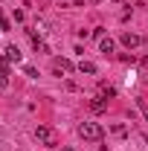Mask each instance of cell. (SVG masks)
Here are the masks:
<instances>
[{
	"label": "cell",
	"mask_w": 148,
	"mask_h": 151,
	"mask_svg": "<svg viewBox=\"0 0 148 151\" xmlns=\"http://www.w3.org/2000/svg\"><path fill=\"white\" fill-rule=\"evenodd\" d=\"M3 58H6L9 64H20V50H18V47H6Z\"/></svg>",
	"instance_id": "obj_6"
},
{
	"label": "cell",
	"mask_w": 148,
	"mask_h": 151,
	"mask_svg": "<svg viewBox=\"0 0 148 151\" xmlns=\"http://www.w3.org/2000/svg\"><path fill=\"white\" fill-rule=\"evenodd\" d=\"M113 134H116V137H125V134H128V128L119 122V125H113Z\"/></svg>",
	"instance_id": "obj_12"
},
{
	"label": "cell",
	"mask_w": 148,
	"mask_h": 151,
	"mask_svg": "<svg viewBox=\"0 0 148 151\" xmlns=\"http://www.w3.org/2000/svg\"><path fill=\"white\" fill-rule=\"evenodd\" d=\"M35 139L44 142V145H55L58 134H55V128H50V125H38V128H35Z\"/></svg>",
	"instance_id": "obj_2"
},
{
	"label": "cell",
	"mask_w": 148,
	"mask_h": 151,
	"mask_svg": "<svg viewBox=\"0 0 148 151\" xmlns=\"http://www.w3.org/2000/svg\"><path fill=\"white\" fill-rule=\"evenodd\" d=\"M90 111H93V113H105V111H108V99H105V96L90 99Z\"/></svg>",
	"instance_id": "obj_5"
},
{
	"label": "cell",
	"mask_w": 148,
	"mask_h": 151,
	"mask_svg": "<svg viewBox=\"0 0 148 151\" xmlns=\"http://www.w3.org/2000/svg\"><path fill=\"white\" fill-rule=\"evenodd\" d=\"M113 50H116V44H113L111 38H102V41H99V52H102V55H111Z\"/></svg>",
	"instance_id": "obj_7"
},
{
	"label": "cell",
	"mask_w": 148,
	"mask_h": 151,
	"mask_svg": "<svg viewBox=\"0 0 148 151\" xmlns=\"http://www.w3.org/2000/svg\"><path fill=\"white\" fill-rule=\"evenodd\" d=\"M102 96L108 99V96H116V87H111V84H102Z\"/></svg>",
	"instance_id": "obj_10"
},
{
	"label": "cell",
	"mask_w": 148,
	"mask_h": 151,
	"mask_svg": "<svg viewBox=\"0 0 148 151\" xmlns=\"http://www.w3.org/2000/svg\"><path fill=\"white\" fill-rule=\"evenodd\" d=\"M119 41H122V47H128V50H134V47H139V44H142V38L134 35V32H122Z\"/></svg>",
	"instance_id": "obj_4"
},
{
	"label": "cell",
	"mask_w": 148,
	"mask_h": 151,
	"mask_svg": "<svg viewBox=\"0 0 148 151\" xmlns=\"http://www.w3.org/2000/svg\"><path fill=\"white\" fill-rule=\"evenodd\" d=\"M75 67H73V61H70V58H55V61H52V73H73Z\"/></svg>",
	"instance_id": "obj_3"
},
{
	"label": "cell",
	"mask_w": 148,
	"mask_h": 151,
	"mask_svg": "<svg viewBox=\"0 0 148 151\" xmlns=\"http://www.w3.org/2000/svg\"><path fill=\"white\" fill-rule=\"evenodd\" d=\"M139 111H142V116H145V122H148V102L145 99H139Z\"/></svg>",
	"instance_id": "obj_14"
},
{
	"label": "cell",
	"mask_w": 148,
	"mask_h": 151,
	"mask_svg": "<svg viewBox=\"0 0 148 151\" xmlns=\"http://www.w3.org/2000/svg\"><path fill=\"white\" fill-rule=\"evenodd\" d=\"M23 73L29 76V78H38V70H35V67H29V64H26V67H23Z\"/></svg>",
	"instance_id": "obj_13"
},
{
	"label": "cell",
	"mask_w": 148,
	"mask_h": 151,
	"mask_svg": "<svg viewBox=\"0 0 148 151\" xmlns=\"http://www.w3.org/2000/svg\"><path fill=\"white\" fill-rule=\"evenodd\" d=\"M78 73H87V76H96V64H93V61H81V64H78Z\"/></svg>",
	"instance_id": "obj_8"
},
{
	"label": "cell",
	"mask_w": 148,
	"mask_h": 151,
	"mask_svg": "<svg viewBox=\"0 0 148 151\" xmlns=\"http://www.w3.org/2000/svg\"><path fill=\"white\" fill-rule=\"evenodd\" d=\"M9 29H12V23H9V18H3V15H0V32H9Z\"/></svg>",
	"instance_id": "obj_11"
},
{
	"label": "cell",
	"mask_w": 148,
	"mask_h": 151,
	"mask_svg": "<svg viewBox=\"0 0 148 151\" xmlns=\"http://www.w3.org/2000/svg\"><path fill=\"white\" fill-rule=\"evenodd\" d=\"M61 151H73V148H70V145H64V148H61Z\"/></svg>",
	"instance_id": "obj_15"
},
{
	"label": "cell",
	"mask_w": 148,
	"mask_h": 151,
	"mask_svg": "<svg viewBox=\"0 0 148 151\" xmlns=\"http://www.w3.org/2000/svg\"><path fill=\"white\" fill-rule=\"evenodd\" d=\"M78 137H84V139H102L105 137V128L99 122H81L78 125Z\"/></svg>",
	"instance_id": "obj_1"
},
{
	"label": "cell",
	"mask_w": 148,
	"mask_h": 151,
	"mask_svg": "<svg viewBox=\"0 0 148 151\" xmlns=\"http://www.w3.org/2000/svg\"><path fill=\"white\" fill-rule=\"evenodd\" d=\"M6 87H9V73L0 70V90H6Z\"/></svg>",
	"instance_id": "obj_9"
}]
</instances>
